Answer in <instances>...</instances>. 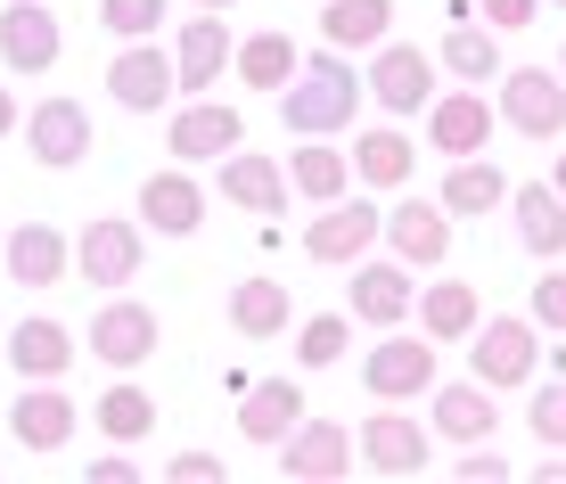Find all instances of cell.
<instances>
[{
    "label": "cell",
    "instance_id": "obj_1",
    "mask_svg": "<svg viewBox=\"0 0 566 484\" xmlns=\"http://www.w3.org/2000/svg\"><path fill=\"white\" fill-rule=\"evenodd\" d=\"M271 99H280V124L296 131V140H328V131H345L361 115V74H354L345 50H321V57H304L296 83L271 91Z\"/></svg>",
    "mask_w": 566,
    "mask_h": 484
},
{
    "label": "cell",
    "instance_id": "obj_2",
    "mask_svg": "<svg viewBox=\"0 0 566 484\" xmlns=\"http://www.w3.org/2000/svg\"><path fill=\"white\" fill-rule=\"evenodd\" d=\"M468 378H476V386H493V394H501V386H525V378H534V361H542V345H534V320H476V328H468Z\"/></svg>",
    "mask_w": 566,
    "mask_h": 484
},
{
    "label": "cell",
    "instance_id": "obj_3",
    "mask_svg": "<svg viewBox=\"0 0 566 484\" xmlns=\"http://www.w3.org/2000/svg\"><path fill=\"white\" fill-rule=\"evenodd\" d=\"M501 124L525 140H558L566 131V74L558 66H510L501 74Z\"/></svg>",
    "mask_w": 566,
    "mask_h": 484
},
{
    "label": "cell",
    "instance_id": "obj_4",
    "mask_svg": "<svg viewBox=\"0 0 566 484\" xmlns=\"http://www.w3.org/2000/svg\"><path fill=\"white\" fill-rule=\"evenodd\" d=\"M280 476L287 484H337V476H354V435H345L337 419H296V428L280 435Z\"/></svg>",
    "mask_w": 566,
    "mask_h": 484
},
{
    "label": "cell",
    "instance_id": "obj_5",
    "mask_svg": "<svg viewBox=\"0 0 566 484\" xmlns=\"http://www.w3.org/2000/svg\"><path fill=\"white\" fill-rule=\"evenodd\" d=\"M378 239L395 246V263L436 271L443 255H452V214H443L436 198H395V214H378Z\"/></svg>",
    "mask_w": 566,
    "mask_h": 484
},
{
    "label": "cell",
    "instance_id": "obj_6",
    "mask_svg": "<svg viewBox=\"0 0 566 484\" xmlns=\"http://www.w3.org/2000/svg\"><path fill=\"white\" fill-rule=\"evenodd\" d=\"M369 99L386 115H419L436 99V57L419 42H378V57H369Z\"/></svg>",
    "mask_w": 566,
    "mask_h": 484
},
{
    "label": "cell",
    "instance_id": "obj_7",
    "mask_svg": "<svg viewBox=\"0 0 566 484\" xmlns=\"http://www.w3.org/2000/svg\"><path fill=\"white\" fill-rule=\"evenodd\" d=\"M148 263V230L140 222H91L83 239H74V271H83L91 287H132Z\"/></svg>",
    "mask_w": 566,
    "mask_h": 484
},
{
    "label": "cell",
    "instance_id": "obj_8",
    "mask_svg": "<svg viewBox=\"0 0 566 484\" xmlns=\"http://www.w3.org/2000/svg\"><path fill=\"white\" fill-rule=\"evenodd\" d=\"M107 99L115 107H132V115H156V107H172L181 91H172V57L148 42H124V57H107Z\"/></svg>",
    "mask_w": 566,
    "mask_h": 484
},
{
    "label": "cell",
    "instance_id": "obj_9",
    "mask_svg": "<svg viewBox=\"0 0 566 484\" xmlns=\"http://www.w3.org/2000/svg\"><path fill=\"white\" fill-rule=\"evenodd\" d=\"M361 386L369 394H386V402H411V394H427L436 386V345L427 337H378L369 345V361H361Z\"/></svg>",
    "mask_w": 566,
    "mask_h": 484
},
{
    "label": "cell",
    "instance_id": "obj_10",
    "mask_svg": "<svg viewBox=\"0 0 566 484\" xmlns=\"http://www.w3.org/2000/svg\"><path fill=\"white\" fill-rule=\"evenodd\" d=\"M140 230H156V239H198L206 230V189L189 181V165H165L140 181Z\"/></svg>",
    "mask_w": 566,
    "mask_h": 484
},
{
    "label": "cell",
    "instance_id": "obj_11",
    "mask_svg": "<svg viewBox=\"0 0 566 484\" xmlns=\"http://www.w3.org/2000/svg\"><path fill=\"white\" fill-rule=\"evenodd\" d=\"M17 131H25L33 165H50V172H66V165L91 157V115H83V99H42L33 115H17Z\"/></svg>",
    "mask_w": 566,
    "mask_h": 484
},
{
    "label": "cell",
    "instance_id": "obj_12",
    "mask_svg": "<svg viewBox=\"0 0 566 484\" xmlns=\"http://www.w3.org/2000/svg\"><path fill=\"white\" fill-rule=\"evenodd\" d=\"M419 115H427V148L436 157H476L493 140V99L484 91H436Z\"/></svg>",
    "mask_w": 566,
    "mask_h": 484
},
{
    "label": "cell",
    "instance_id": "obj_13",
    "mask_svg": "<svg viewBox=\"0 0 566 484\" xmlns=\"http://www.w3.org/2000/svg\"><path fill=\"white\" fill-rule=\"evenodd\" d=\"M57 50H66V33H57V17L42 0H9L0 9V66L9 74H50Z\"/></svg>",
    "mask_w": 566,
    "mask_h": 484
},
{
    "label": "cell",
    "instance_id": "obj_14",
    "mask_svg": "<svg viewBox=\"0 0 566 484\" xmlns=\"http://www.w3.org/2000/svg\"><path fill=\"white\" fill-rule=\"evenodd\" d=\"M222 66H230V25H222V9H198L181 33H172V91H213L222 83Z\"/></svg>",
    "mask_w": 566,
    "mask_h": 484
},
{
    "label": "cell",
    "instance_id": "obj_15",
    "mask_svg": "<svg viewBox=\"0 0 566 484\" xmlns=\"http://www.w3.org/2000/svg\"><path fill=\"white\" fill-rule=\"evenodd\" d=\"M0 263H9V280L17 287H57L74 271V239L66 230H50V222H25V230H0Z\"/></svg>",
    "mask_w": 566,
    "mask_h": 484
},
{
    "label": "cell",
    "instance_id": "obj_16",
    "mask_svg": "<svg viewBox=\"0 0 566 484\" xmlns=\"http://www.w3.org/2000/svg\"><path fill=\"white\" fill-rule=\"evenodd\" d=\"M369 246H378V206H369V198H328L321 222L304 230V255L312 263H361Z\"/></svg>",
    "mask_w": 566,
    "mask_h": 484
},
{
    "label": "cell",
    "instance_id": "obj_17",
    "mask_svg": "<svg viewBox=\"0 0 566 484\" xmlns=\"http://www.w3.org/2000/svg\"><path fill=\"white\" fill-rule=\"evenodd\" d=\"M239 107H222V99H189L181 115H172V165H222L230 148H239Z\"/></svg>",
    "mask_w": 566,
    "mask_h": 484
},
{
    "label": "cell",
    "instance_id": "obj_18",
    "mask_svg": "<svg viewBox=\"0 0 566 484\" xmlns=\"http://www.w3.org/2000/svg\"><path fill=\"white\" fill-rule=\"evenodd\" d=\"M156 337H165V328H156V313L148 304H99V320H91V354L107 361V370H140V361L156 354Z\"/></svg>",
    "mask_w": 566,
    "mask_h": 484
},
{
    "label": "cell",
    "instance_id": "obj_19",
    "mask_svg": "<svg viewBox=\"0 0 566 484\" xmlns=\"http://www.w3.org/2000/svg\"><path fill=\"white\" fill-rule=\"evenodd\" d=\"M345 165H354V181L361 189H411V172H419V140L411 131H395V124H369L354 148H345Z\"/></svg>",
    "mask_w": 566,
    "mask_h": 484
},
{
    "label": "cell",
    "instance_id": "obj_20",
    "mask_svg": "<svg viewBox=\"0 0 566 484\" xmlns=\"http://www.w3.org/2000/svg\"><path fill=\"white\" fill-rule=\"evenodd\" d=\"M436 435L443 443H493L501 435V394H493V386H476V378H468V386H443L436 378Z\"/></svg>",
    "mask_w": 566,
    "mask_h": 484
},
{
    "label": "cell",
    "instance_id": "obj_21",
    "mask_svg": "<svg viewBox=\"0 0 566 484\" xmlns=\"http://www.w3.org/2000/svg\"><path fill=\"white\" fill-rule=\"evenodd\" d=\"M354 460H361L369 476H419L427 469V428H411V419L386 411V419H369V428H361Z\"/></svg>",
    "mask_w": 566,
    "mask_h": 484
},
{
    "label": "cell",
    "instance_id": "obj_22",
    "mask_svg": "<svg viewBox=\"0 0 566 484\" xmlns=\"http://www.w3.org/2000/svg\"><path fill=\"white\" fill-rule=\"evenodd\" d=\"M501 198H510V172H501V165L476 148V157H452V172H443V198H436V206H443L452 222H476V214H493Z\"/></svg>",
    "mask_w": 566,
    "mask_h": 484
},
{
    "label": "cell",
    "instance_id": "obj_23",
    "mask_svg": "<svg viewBox=\"0 0 566 484\" xmlns=\"http://www.w3.org/2000/svg\"><path fill=\"white\" fill-rule=\"evenodd\" d=\"M411 263H361L354 271V320H369V328H402L411 320Z\"/></svg>",
    "mask_w": 566,
    "mask_h": 484
},
{
    "label": "cell",
    "instance_id": "obj_24",
    "mask_svg": "<svg viewBox=\"0 0 566 484\" xmlns=\"http://www.w3.org/2000/svg\"><path fill=\"white\" fill-rule=\"evenodd\" d=\"M296 419H304V386L296 378H247V402H239V435L247 443H280Z\"/></svg>",
    "mask_w": 566,
    "mask_h": 484
},
{
    "label": "cell",
    "instance_id": "obj_25",
    "mask_svg": "<svg viewBox=\"0 0 566 484\" xmlns=\"http://www.w3.org/2000/svg\"><path fill=\"white\" fill-rule=\"evenodd\" d=\"M9 435L25 443V452H57V443L74 435V402L57 394L50 378H42V386H25V394L9 402Z\"/></svg>",
    "mask_w": 566,
    "mask_h": 484
},
{
    "label": "cell",
    "instance_id": "obj_26",
    "mask_svg": "<svg viewBox=\"0 0 566 484\" xmlns=\"http://www.w3.org/2000/svg\"><path fill=\"white\" fill-rule=\"evenodd\" d=\"M222 198L239 206V214L271 222V214L287 206V172L271 165V157H247V148H230V157H222Z\"/></svg>",
    "mask_w": 566,
    "mask_h": 484
},
{
    "label": "cell",
    "instance_id": "obj_27",
    "mask_svg": "<svg viewBox=\"0 0 566 484\" xmlns=\"http://www.w3.org/2000/svg\"><path fill=\"white\" fill-rule=\"evenodd\" d=\"M280 172H287V189H296L304 206H328V198L354 189V165H345V148H328V140H296V157Z\"/></svg>",
    "mask_w": 566,
    "mask_h": 484
},
{
    "label": "cell",
    "instance_id": "obj_28",
    "mask_svg": "<svg viewBox=\"0 0 566 484\" xmlns=\"http://www.w3.org/2000/svg\"><path fill=\"white\" fill-rule=\"evenodd\" d=\"M411 320H427V345H460L468 328L484 320V304H476L468 280H436L427 296H411Z\"/></svg>",
    "mask_w": 566,
    "mask_h": 484
},
{
    "label": "cell",
    "instance_id": "obj_29",
    "mask_svg": "<svg viewBox=\"0 0 566 484\" xmlns=\"http://www.w3.org/2000/svg\"><path fill=\"white\" fill-rule=\"evenodd\" d=\"M395 33V0H328L321 9V42L328 50H378Z\"/></svg>",
    "mask_w": 566,
    "mask_h": 484
},
{
    "label": "cell",
    "instance_id": "obj_30",
    "mask_svg": "<svg viewBox=\"0 0 566 484\" xmlns=\"http://www.w3.org/2000/svg\"><path fill=\"white\" fill-rule=\"evenodd\" d=\"M9 361H17V378H66L74 370V337L57 320H17L9 328Z\"/></svg>",
    "mask_w": 566,
    "mask_h": 484
},
{
    "label": "cell",
    "instance_id": "obj_31",
    "mask_svg": "<svg viewBox=\"0 0 566 484\" xmlns=\"http://www.w3.org/2000/svg\"><path fill=\"white\" fill-rule=\"evenodd\" d=\"M517 239H525V255H566V198L551 181H525L517 189Z\"/></svg>",
    "mask_w": 566,
    "mask_h": 484
},
{
    "label": "cell",
    "instance_id": "obj_32",
    "mask_svg": "<svg viewBox=\"0 0 566 484\" xmlns=\"http://www.w3.org/2000/svg\"><path fill=\"white\" fill-rule=\"evenodd\" d=\"M230 66H239L247 91H287L296 83V42L287 33H247V42H230Z\"/></svg>",
    "mask_w": 566,
    "mask_h": 484
},
{
    "label": "cell",
    "instance_id": "obj_33",
    "mask_svg": "<svg viewBox=\"0 0 566 484\" xmlns=\"http://www.w3.org/2000/svg\"><path fill=\"white\" fill-rule=\"evenodd\" d=\"M230 320H239V337L271 345L287 320H296V304H287V287H280V280H239V287H230Z\"/></svg>",
    "mask_w": 566,
    "mask_h": 484
},
{
    "label": "cell",
    "instance_id": "obj_34",
    "mask_svg": "<svg viewBox=\"0 0 566 484\" xmlns=\"http://www.w3.org/2000/svg\"><path fill=\"white\" fill-rule=\"evenodd\" d=\"M436 66H452V74H460L468 91H476V83H493V74H501L493 25H476V17H460V25L443 33V42H436Z\"/></svg>",
    "mask_w": 566,
    "mask_h": 484
},
{
    "label": "cell",
    "instance_id": "obj_35",
    "mask_svg": "<svg viewBox=\"0 0 566 484\" xmlns=\"http://www.w3.org/2000/svg\"><path fill=\"white\" fill-rule=\"evenodd\" d=\"M99 435H115V443H148L156 435L148 386H107V394H99Z\"/></svg>",
    "mask_w": 566,
    "mask_h": 484
},
{
    "label": "cell",
    "instance_id": "obj_36",
    "mask_svg": "<svg viewBox=\"0 0 566 484\" xmlns=\"http://www.w3.org/2000/svg\"><path fill=\"white\" fill-rule=\"evenodd\" d=\"M345 345H354V320H345V313H312L296 328V361H304V370H337Z\"/></svg>",
    "mask_w": 566,
    "mask_h": 484
},
{
    "label": "cell",
    "instance_id": "obj_37",
    "mask_svg": "<svg viewBox=\"0 0 566 484\" xmlns=\"http://www.w3.org/2000/svg\"><path fill=\"white\" fill-rule=\"evenodd\" d=\"M525 428H534L551 452H566V370L551 386H534V402H525Z\"/></svg>",
    "mask_w": 566,
    "mask_h": 484
},
{
    "label": "cell",
    "instance_id": "obj_38",
    "mask_svg": "<svg viewBox=\"0 0 566 484\" xmlns=\"http://www.w3.org/2000/svg\"><path fill=\"white\" fill-rule=\"evenodd\" d=\"M99 25L115 42H140V33L165 25V0H99Z\"/></svg>",
    "mask_w": 566,
    "mask_h": 484
},
{
    "label": "cell",
    "instance_id": "obj_39",
    "mask_svg": "<svg viewBox=\"0 0 566 484\" xmlns=\"http://www.w3.org/2000/svg\"><path fill=\"white\" fill-rule=\"evenodd\" d=\"M534 320H542V328H558V337H566V271H558V263H551V271L534 280Z\"/></svg>",
    "mask_w": 566,
    "mask_h": 484
},
{
    "label": "cell",
    "instance_id": "obj_40",
    "mask_svg": "<svg viewBox=\"0 0 566 484\" xmlns=\"http://www.w3.org/2000/svg\"><path fill=\"white\" fill-rule=\"evenodd\" d=\"M476 17H484L493 33H525V25L542 17V0H476Z\"/></svg>",
    "mask_w": 566,
    "mask_h": 484
},
{
    "label": "cell",
    "instance_id": "obj_41",
    "mask_svg": "<svg viewBox=\"0 0 566 484\" xmlns=\"http://www.w3.org/2000/svg\"><path fill=\"white\" fill-rule=\"evenodd\" d=\"M230 469L213 452H181V460H165V484H222Z\"/></svg>",
    "mask_w": 566,
    "mask_h": 484
},
{
    "label": "cell",
    "instance_id": "obj_42",
    "mask_svg": "<svg viewBox=\"0 0 566 484\" xmlns=\"http://www.w3.org/2000/svg\"><path fill=\"white\" fill-rule=\"evenodd\" d=\"M452 476H460V484H510V460H501V452H468Z\"/></svg>",
    "mask_w": 566,
    "mask_h": 484
},
{
    "label": "cell",
    "instance_id": "obj_43",
    "mask_svg": "<svg viewBox=\"0 0 566 484\" xmlns=\"http://www.w3.org/2000/svg\"><path fill=\"white\" fill-rule=\"evenodd\" d=\"M83 476H91V484H140V469H132L124 452H99V460H91Z\"/></svg>",
    "mask_w": 566,
    "mask_h": 484
},
{
    "label": "cell",
    "instance_id": "obj_44",
    "mask_svg": "<svg viewBox=\"0 0 566 484\" xmlns=\"http://www.w3.org/2000/svg\"><path fill=\"white\" fill-rule=\"evenodd\" d=\"M17 115H25V107H17V99H9V83H0V140L17 131Z\"/></svg>",
    "mask_w": 566,
    "mask_h": 484
},
{
    "label": "cell",
    "instance_id": "obj_45",
    "mask_svg": "<svg viewBox=\"0 0 566 484\" xmlns=\"http://www.w3.org/2000/svg\"><path fill=\"white\" fill-rule=\"evenodd\" d=\"M551 189H558V198H566V148H558V172H551Z\"/></svg>",
    "mask_w": 566,
    "mask_h": 484
},
{
    "label": "cell",
    "instance_id": "obj_46",
    "mask_svg": "<svg viewBox=\"0 0 566 484\" xmlns=\"http://www.w3.org/2000/svg\"><path fill=\"white\" fill-rule=\"evenodd\" d=\"M198 9H230V0H198Z\"/></svg>",
    "mask_w": 566,
    "mask_h": 484
},
{
    "label": "cell",
    "instance_id": "obj_47",
    "mask_svg": "<svg viewBox=\"0 0 566 484\" xmlns=\"http://www.w3.org/2000/svg\"><path fill=\"white\" fill-rule=\"evenodd\" d=\"M558 74H566V50H558Z\"/></svg>",
    "mask_w": 566,
    "mask_h": 484
},
{
    "label": "cell",
    "instance_id": "obj_48",
    "mask_svg": "<svg viewBox=\"0 0 566 484\" xmlns=\"http://www.w3.org/2000/svg\"><path fill=\"white\" fill-rule=\"evenodd\" d=\"M558 9H566V0H558Z\"/></svg>",
    "mask_w": 566,
    "mask_h": 484
}]
</instances>
